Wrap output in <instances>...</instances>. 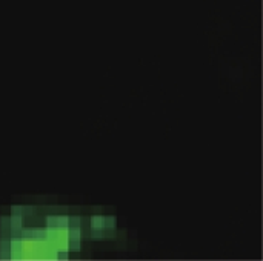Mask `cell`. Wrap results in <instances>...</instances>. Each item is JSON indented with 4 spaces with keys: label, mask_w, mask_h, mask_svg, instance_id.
Masks as SVG:
<instances>
[{
    "label": "cell",
    "mask_w": 263,
    "mask_h": 261,
    "mask_svg": "<svg viewBox=\"0 0 263 261\" xmlns=\"http://www.w3.org/2000/svg\"><path fill=\"white\" fill-rule=\"evenodd\" d=\"M80 217L14 208L2 222L0 260H66L85 240Z\"/></svg>",
    "instance_id": "obj_1"
}]
</instances>
